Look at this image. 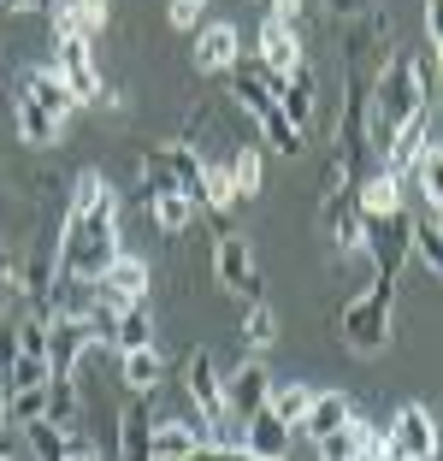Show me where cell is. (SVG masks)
Instances as JSON below:
<instances>
[{
	"label": "cell",
	"mask_w": 443,
	"mask_h": 461,
	"mask_svg": "<svg viewBox=\"0 0 443 461\" xmlns=\"http://www.w3.org/2000/svg\"><path fill=\"white\" fill-rule=\"evenodd\" d=\"M124 225V207H119V190L107 184V172H77L71 177V202H66V219L54 230V272L66 278H101L113 267V255L124 249L119 237Z\"/></svg>",
	"instance_id": "cell-1"
},
{
	"label": "cell",
	"mask_w": 443,
	"mask_h": 461,
	"mask_svg": "<svg viewBox=\"0 0 443 461\" xmlns=\"http://www.w3.org/2000/svg\"><path fill=\"white\" fill-rule=\"evenodd\" d=\"M438 95V54L431 48H390V59L378 66V77L366 83V149H384L408 119L431 107Z\"/></svg>",
	"instance_id": "cell-2"
},
{
	"label": "cell",
	"mask_w": 443,
	"mask_h": 461,
	"mask_svg": "<svg viewBox=\"0 0 443 461\" xmlns=\"http://www.w3.org/2000/svg\"><path fill=\"white\" fill-rule=\"evenodd\" d=\"M231 71H237V77H231V95H237V107L255 113L260 136H267V149L284 154V160H295V154H302V131H295V124L284 119V107L272 101V83H278V77H267V71H260V59L231 66Z\"/></svg>",
	"instance_id": "cell-3"
},
{
	"label": "cell",
	"mask_w": 443,
	"mask_h": 461,
	"mask_svg": "<svg viewBox=\"0 0 443 461\" xmlns=\"http://www.w3.org/2000/svg\"><path fill=\"white\" fill-rule=\"evenodd\" d=\"M390 313H396V296L390 290H361V296L343 302V313H337V338L349 343L355 355H378L390 343Z\"/></svg>",
	"instance_id": "cell-4"
},
{
	"label": "cell",
	"mask_w": 443,
	"mask_h": 461,
	"mask_svg": "<svg viewBox=\"0 0 443 461\" xmlns=\"http://www.w3.org/2000/svg\"><path fill=\"white\" fill-rule=\"evenodd\" d=\"M54 77L71 89L77 107L107 95V83H101V66H95V36L83 30H54Z\"/></svg>",
	"instance_id": "cell-5"
},
{
	"label": "cell",
	"mask_w": 443,
	"mask_h": 461,
	"mask_svg": "<svg viewBox=\"0 0 443 461\" xmlns=\"http://www.w3.org/2000/svg\"><path fill=\"white\" fill-rule=\"evenodd\" d=\"M213 278H219V290H225V296H237V302H267V278H260L255 243H249V237H237V230L213 243Z\"/></svg>",
	"instance_id": "cell-6"
},
{
	"label": "cell",
	"mask_w": 443,
	"mask_h": 461,
	"mask_svg": "<svg viewBox=\"0 0 443 461\" xmlns=\"http://www.w3.org/2000/svg\"><path fill=\"white\" fill-rule=\"evenodd\" d=\"M378 432H384V449L396 461H438V420H431L426 402H402Z\"/></svg>",
	"instance_id": "cell-7"
},
{
	"label": "cell",
	"mask_w": 443,
	"mask_h": 461,
	"mask_svg": "<svg viewBox=\"0 0 443 461\" xmlns=\"http://www.w3.org/2000/svg\"><path fill=\"white\" fill-rule=\"evenodd\" d=\"M184 391H189V402H195V420H202L207 432H219V426H225V396H219L213 349H189L184 355Z\"/></svg>",
	"instance_id": "cell-8"
},
{
	"label": "cell",
	"mask_w": 443,
	"mask_h": 461,
	"mask_svg": "<svg viewBox=\"0 0 443 461\" xmlns=\"http://www.w3.org/2000/svg\"><path fill=\"white\" fill-rule=\"evenodd\" d=\"M267 391H272L267 366H260V355H249L237 373H225V379H219V396H225V420L242 426L249 414H255V408H267Z\"/></svg>",
	"instance_id": "cell-9"
},
{
	"label": "cell",
	"mask_w": 443,
	"mask_h": 461,
	"mask_svg": "<svg viewBox=\"0 0 443 461\" xmlns=\"http://www.w3.org/2000/svg\"><path fill=\"white\" fill-rule=\"evenodd\" d=\"M207 444L202 420L195 414H154V432H148V461H189Z\"/></svg>",
	"instance_id": "cell-10"
},
{
	"label": "cell",
	"mask_w": 443,
	"mask_h": 461,
	"mask_svg": "<svg viewBox=\"0 0 443 461\" xmlns=\"http://www.w3.org/2000/svg\"><path fill=\"white\" fill-rule=\"evenodd\" d=\"M426 149H438V107H426L420 119H408L378 154H384V172H390V177H408V166H414Z\"/></svg>",
	"instance_id": "cell-11"
},
{
	"label": "cell",
	"mask_w": 443,
	"mask_h": 461,
	"mask_svg": "<svg viewBox=\"0 0 443 461\" xmlns=\"http://www.w3.org/2000/svg\"><path fill=\"white\" fill-rule=\"evenodd\" d=\"M13 95H18V101H30V107H41L54 124H66L71 113H77V101H71V89L54 77V66H30V71H18Z\"/></svg>",
	"instance_id": "cell-12"
},
{
	"label": "cell",
	"mask_w": 443,
	"mask_h": 461,
	"mask_svg": "<svg viewBox=\"0 0 443 461\" xmlns=\"http://www.w3.org/2000/svg\"><path fill=\"white\" fill-rule=\"evenodd\" d=\"M237 54H242V36H237V24H195V48H189V59H195V71L202 77H219V71H231L237 66Z\"/></svg>",
	"instance_id": "cell-13"
},
{
	"label": "cell",
	"mask_w": 443,
	"mask_h": 461,
	"mask_svg": "<svg viewBox=\"0 0 443 461\" xmlns=\"http://www.w3.org/2000/svg\"><path fill=\"white\" fill-rule=\"evenodd\" d=\"M272 101L284 107V119H290L295 131H313V119H320V83H313L308 66H295L290 77L272 83Z\"/></svg>",
	"instance_id": "cell-14"
},
{
	"label": "cell",
	"mask_w": 443,
	"mask_h": 461,
	"mask_svg": "<svg viewBox=\"0 0 443 461\" xmlns=\"http://www.w3.org/2000/svg\"><path fill=\"white\" fill-rule=\"evenodd\" d=\"M290 444H295V432L272 408H255V414L242 420V438H237V449H249V456H260V461H290Z\"/></svg>",
	"instance_id": "cell-15"
},
{
	"label": "cell",
	"mask_w": 443,
	"mask_h": 461,
	"mask_svg": "<svg viewBox=\"0 0 443 461\" xmlns=\"http://www.w3.org/2000/svg\"><path fill=\"white\" fill-rule=\"evenodd\" d=\"M408 207V190H402V177H390V172H366L355 177V213L373 225V219H396Z\"/></svg>",
	"instance_id": "cell-16"
},
{
	"label": "cell",
	"mask_w": 443,
	"mask_h": 461,
	"mask_svg": "<svg viewBox=\"0 0 443 461\" xmlns=\"http://www.w3.org/2000/svg\"><path fill=\"white\" fill-rule=\"evenodd\" d=\"M260 71L267 77H290L295 66H308V54H302V36H295L290 24H272V18H260V48H255Z\"/></svg>",
	"instance_id": "cell-17"
},
{
	"label": "cell",
	"mask_w": 443,
	"mask_h": 461,
	"mask_svg": "<svg viewBox=\"0 0 443 461\" xmlns=\"http://www.w3.org/2000/svg\"><path fill=\"white\" fill-rule=\"evenodd\" d=\"M101 285V296L107 302H119V308H131V302H148V260H136V255H113V267L95 278Z\"/></svg>",
	"instance_id": "cell-18"
},
{
	"label": "cell",
	"mask_w": 443,
	"mask_h": 461,
	"mask_svg": "<svg viewBox=\"0 0 443 461\" xmlns=\"http://www.w3.org/2000/svg\"><path fill=\"white\" fill-rule=\"evenodd\" d=\"M349 420H355V402L343 391H313V402H308V414H302V426H295V432L308 438V444H320V438L343 432Z\"/></svg>",
	"instance_id": "cell-19"
},
{
	"label": "cell",
	"mask_w": 443,
	"mask_h": 461,
	"mask_svg": "<svg viewBox=\"0 0 443 461\" xmlns=\"http://www.w3.org/2000/svg\"><path fill=\"white\" fill-rule=\"evenodd\" d=\"M113 361H119V391H131V396H154L160 391L166 361H160L154 343H148V349H124V355H113Z\"/></svg>",
	"instance_id": "cell-20"
},
{
	"label": "cell",
	"mask_w": 443,
	"mask_h": 461,
	"mask_svg": "<svg viewBox=\"0 0 443 461\" xmlns=\"http://www.w3.org/2000/svg\"><path fill=\"white\" fill-rule=\"evenodd\" d=\"M148 432H154L148 396H131V391H124V402H119V456L124 461H148Z\"/></svg>",
	"instance_id": "cell-21"
},
{
	"label": "cell",
	"mask_w": 443,
	"mask_h": 461,
	"mask_svg": "<svg viewBox=\"0 0 443 461\" xmlns=\"http://www.w3.org/2000/svg\"><path fill=\"white\" fill-rule=\"evenodd\" d=\"M378 438H384V432H378L373 420H349V426H343V432L320 438V444H313V449H320V461H361L366 449L378 444Z\"/></svg>",
	"instance_id": "cell-22"
},
{
	"label": "cell",
	"mask_w": 443,
	"mask_h": 461,
	"mask_svg": "<svg viewBox=\"0 0 443 461\" xmlns=\"http://www.w3.org/2000/svg\"><path fill=\"white\" fill-rule=\"evenodd\" d=\"M231 184H237V202L267 195V149H260V142H242V149L231 154Z\"/></svg>",
	"instance_id": "cell-23"
},
{
	"label": "cell",
	"mask_w": 443,
	"mask_h": 461,
	"mask_svg": "<svg viewBox=\"0 0 443 461\" xmlns=\"http://www.w3.org/2000/svg\"><path fill=\"white\" fill-rule=\"evenodd\" d=\"M148 213H154V230H160L166 243H177L189 230V219H195V202L184 190H166V195H148Z\"/></svg>",
	"instance_id": "cell-24"
},
{
	"label": "cell",
	"mask_w": 443,
	"mask_h": 461,
	"mask_svg": "<svg viewBox=\"0 0 443 461\" xmlns=\"http://www.w3.org/2000/svg\"><path fill=\"white\" fill-rule=\"evenodd\" d=\"M148 343H154V308H148V302H131V308H119V326H113V355L148 349Z\"/></svg>",
	"instance_id": "cell-25"
},
{
	"label": "cell",
	"mask_w": 443,
	"mask_h": 461,
	"mask_svg": "<svg viewBox=\"0 0 443 461\" xmlns=\"http://www.w3.org/2000/svg\"><path fill=\"white\" fill-rule=\"evenodd\" d=\"M308 402H313V391H308L302 379H272V391H267V408L278 414L284 426H290V432L302 426V414H308Z\"/></svg>",
	"instance_id": "cell-26"
},
{
	"label": "cell",
	"mask_w": 443,
	"mask_h": 461,
	"mask_svg": "<svg viewBox=\"0 0 443 461\" xmlns=\"http://www.w3.org/2000/svg\"><path fill=\"white\" fill-rule=\"evenodd\" d=\"M408 249L420 255V267L438 278L443 272V243H438V213H420V219H408Z\"/></svg>",
	"instance_id": "cell-27"
},
{
	"label": "cell",
	"mask_w": 443,
	"mask_h": 461,
	"mask_svg": "<svg viewBox=\"0 0 443 461\" xmlns=\"http://www.w3.org/2000/svg\"><path fill=\"white\" fill-rule=\"evenodd\" d=\"M195 207H213V213H231L237 207V184H231V166L207 160L202 166V195H195Z\"/></svg>",
	"instance_id": "cell-28"
},
{
	"label": "cell",
	"mask_w": 443,
	"mask_h": 461,
	"mask_svg": "<svg viewBox=\"0 0 443 461\" xmlns=\"http://www.w3.org/2000/svg\"><path fill=\"white\" fill-rule=\"evenodd\" d=\"M13 113H18V136H24L30 149H54L59 131H66V124H54L41 107H30V101H18V95H13Z\"/></svg>",
	"instance_id": "cell-29"
},
{
	"label": "cell",
	"mask_w": 443,
	"mask_h": 461,
	"mask_svg": "<svg viewBox=\"0 0 443 461\" xmlns=\"http://www.w3.org/2000/svg\"><path fill=\"white\" fill-rule=\"evenodd\" d=\"M272 338H278V313H272V302H249V313H242V343H249V355L272 349Z\"/></svg>",
	"instance_id": "cell-30"
},
{
	"label": "cell",
	"mask_w": 443,
	"mask_h": 461,
	"mask_svg": "<svg viewBox=\"0 0 443 461\" xmlns=\"http://www.w3.org/2000/svg\"><path fill=\"white\" fill-rule=\"evenodd\" d=\"M24 438H30V456L36 461H66V432L54 420H30Z\"/></svg>",
	"instance_id": "cell-31"
},
{
	"label": "cell",
	"mask_w": 443,
	"mask_h": 461,
	"mask_svg": "<svg viewBox=\"0 0 443 461\" xmlns=\"http://www.w3.org/2000/svg\"><path fill=\"white\" fill-rule=\"evenodd\" d=\"M207 18V0H166V24L172 30H195Z\"/></svg>",
	"instance_id": "cell-32"
},
{
	"label": "cell",
	"mask_w": 443,
	"mask_h": 461,
	"mask_svg": "<svg viewBox=\"0 0 443 461\" xmlns=\"http://www.w3.org/2000/svg\"><path fill=\"white\" fill-rule=\"evenodd\" d=\"M66 461H101V456H95V438L83 432V426H71V432H66Z\"/></svg>",
	"instance_id": "cell-33"
},
{
	"label": "cell",
	"mask_w": 443,
	"mask_h": 461,
	"mask_svg": "<svg viewBox=\"0 0 443 461\" xmlns=\"http://www.w3.org/2000/svg\"><path fill=\"white\" fill-rule=\"evenodd\" d=\"M260 6H267L272 24H290L295 30V18H302V6H308V0H260Z\"/></svg>",
	"instance_id": "cell-34"
},
{
	"label": "cell",
	"mask_w": 443,
	"mask_h": 461,
	"mask_svg": "<svg viewBox=\"0 0 443 461\" xmlns=\"http://www.w3.org/2000/svg\"><path fill=\"white\" fill-rule=\"evenodd\" d=\"M426 48H431V54L443 48V6H438V0H426Z\"/></svg>",
	"instance_id": "cell-35"
},
{
	"label": "cell",
	"mask_w": 443,
	"mask_h": 461,
	"mask_svg": "<svg viewBox=\"0 0 443 461\" xmlns=\"http://www.w3.org/2000/svg\"><path fill=\"white\" fill-rule=\"evenodd\" d=\"M189 461H260V456H249V449H219V444H202Z\"/></svg>",
	"instance_id": "cell-36"
},
{
	"label": "cell",
	"mask_w": 443,
	"mask_h": 461,
	"mask_svg": "<svg viewBox=\"0 0 443 461\" xmlns=\"http://www.w3.org/2000/svg\"><path fill=\"white\" fill-rule=\"evenodd\" d=\"M325 6H331V18H343V24L366 13V0H325Z\"/></svg>",
	"instance_id": "cell-37"
},
{
	"label": "cell",
	"mask_w": 443,
	"mask_h": 461,
	"mask_svg": "<svg viewBox=\"0 0 443 461\" xmlns=\"http://www.w3.org/2000/svg\"><path fill=\"white\" fill-rule=\"evenodd\" d=\"M0 13H48V0H0Z\"/></svg>",
	"instance_id": "cell-38"
},
{
	"label": "cell",
	"mask_w": 443,
	"mask_h": 461,
	"mask_svg": "<svg viewBox=\"0 0 443 461\" xmlns=\"http://www.w3.org/2000/svg\"><path fill=\"white\" fill-rule=\"evenodd\" d=\"M0 426H6V379H0Z\"/></svg>",
	"instance_id": "cell-39"
},
{
	"label": "cell",
	"mask_w": 443,
	"mask_h": 461,
	"mask_svg": "<svg viewBox=\"0 0 443 461\" xmlns=\"http://www.w3.org/2000/svg\"><path fill=\"white\" fill-rule=\"evenodd\" d=\"M0 461H13V456H6V449H0Z\"/></svg>",
	"instance_id": "cell-40"
},
{
	"label": "cell",
	"mask_w": 443,
	"mask_h": 461,
	"mask_svg": "<svg viewBox=\"0 0 443 461\" xmlns=\"http://www.w3.org/2000/svg\"><path fill=\"white\" fill-rule=\"evenodd\" d=\"M255 6H260V0H255Z\"/></svg>",
	"instance_id": "cell-41"
}]
</instances>
